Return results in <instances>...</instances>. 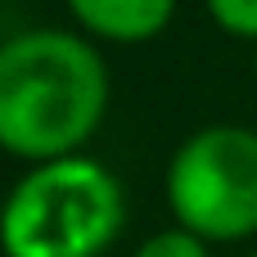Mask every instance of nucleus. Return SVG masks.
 Wrapping results in <instances>:
<instances>
[{
  "mask_svg": "<svg viewBox=\"0 0 257 257\" xmlns=\"http://www.w3.org/2000/svg\"><path fill=\"white\" fill-rule=\"evenodd\" d=\"M108 108V68L99 50L59 27L0 41V149L50 163L77 154Z\"/></svg>",
  "mask_w": 257,
  "mask_h": 257,
  "instance_id": "obj_1",
  "label": "nucleus"
},
{
  "mask_svg": "<svg viewBox=\"0 0 257 257\" xmlns=\"http://www.w3.org/2000/svg\"><path fill=\"white\" fill-rule=\"evenodd\" d=\"M122 185L95 158L36 163L0 208L5 257H99L122 230Z\"/></svg>",
  "mask_w": 257,
  "mask_h": 257,
  "instance_id": "obj_2",
  "label": "nucleus"
},
{
  "mask_svg": "<svg viewBox=\"0 0 257 257\" xmlns=\"http://www.w3.org/2000/svg\"><path fill=\"white\" fill-rule=\"evenodd\" d=\"M167 203L176 221L212 244L257 230V131L203 126L167 167Z\"/></svg>",
  "mask_w": 257,
  "mask_h": 257,
  "instance_id": "obj_3",
  "label": "nucleus"
},
{
  "mask_svg": "<svg viewBox=\"0 0 257 257\" xmlns=\"http://www.w3.org/2000/svg\"><path fill=\"white\" fill-rule=\"evenodd\" d=\"M68 9L99 41L140 45V41H154L167 32L176 0H68Z\"/></svg>",
  "mask_w": 257,
  "mask_h": 257,
  "instance_id": "obj_4",
  "label": "nucleus"
},
{
  "mask_svg": "<svg viewBox=\"0 0 257 257\" xmlns=\"http://www.w3.org/2000/svg\"><path fill=\"white\" fill-rule=\"evenodd\" d=\"M136 257H208V239L203 235H194V230H158L154 239H145L140 244V253Z\"/></svg>",
  "mask_w": 257,
  "mask_h": 257,
  "instance_id": "obj_5",
  "label": "nucleus"
},
{
  "mask_svg": "<svg viewBox=\"0 0 257 257\" xmlns=\"http://www.w3.org/2000/svg\"><path fill=\"white\" fill-rule=\"evenodd\" d=\"M208 14L221 32L257 41V0H208Z\"/></svg>",
  "mask_w": 257,
  "mask_h": 257,
  "instance_id": "obj_6",
  "label": "nucleus"
},
{
  "mask_svg": "<svg viewBox=\"0 0 257 257\" xmlns=\"http://www.w3.org/2000/svg\"><path fill=\"white\" fill-rule=\"evenodd\" d=\"M253 257H257V253H253Z\"/></svg>",
  "mask_w": 257,
  "mask_h": 257,
  "instance_id": "obj_7",
  "label": "nucleus"
}]
</instances>
